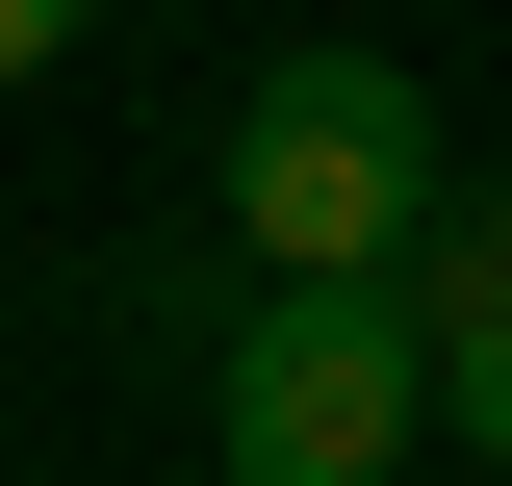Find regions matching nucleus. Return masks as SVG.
I'll use <instances>...</instances> for the list:
<instances>
[{
  "instance_id": "1",
  "label": "nucleus",
  "mask_w": 512,
  "mask_h": 486,
  "mask_svg": "<svg viewBox=\"0 0 512 486\" xmlns=\"http://www.w3.org/2000/svg\"><path fill=\"white\" fill-rule=\"evenodd\" d=\"M205 205H231L256 282H410V256H436V205H461L436 77H410V52H256V103H231V154H205Z\"/></svg>"
},
{
  "instance_id": "2",
  "label": "nucleus",
  "mask_w": 512,
  "mask_h": 486,
  "mask_svg": "<svg viewBox=\"0 0 512 486\" xmlns=\"http://www.w3.org/2000/svg\"><path fill=\"white\" fill-rule=\"evenodd\" d=\"M205 435H231V486H410V435H436L410 282H256V333L205 359Z\"/></svg>"
},
{
  "instance_id": "3",
  "label": "nucleus",
  "mask_w": 512,
  "mask_h": 486,
  "mask_svg": "<svg viewBox=\"0 0 512 486\" xmlns=\"http://www.w3.org/2000/svg\"><path fill=\"white\" fill-rule=\"evenodd\" d=\"M410 333H512V180L436 205V256H410Z\"/></svg>"
},
{
  "instance_id": "4",
  "label": "nucleus",
  "mask_w": 512,
  "mask_h": 486,
  "mask_svg": "<svg viewBox=\"0 0 512 486\" xmlns=\"http://www.w3.org/2000/svg\"><path fill=\"white\" fill-rule=\"evenodd\" d=\"M436 435H461V461L512 486V333H436Z\"/></svg>"
},
{
  "instance_id": "5",
  "label": "nucleus",
  "mask_w": 512,
  "mask_h": 486,
  "mask_svg": "<svg viewBox=\"0 0 512 486\" xmlns=\"http://www.w3.org/2000/svg\"><path fill=\"white\" fill-rule=\"evenodd\" d=\"M77 26H103V0H0V77H52V52H77Z\"/></svg>"
}]
</instances>
